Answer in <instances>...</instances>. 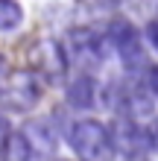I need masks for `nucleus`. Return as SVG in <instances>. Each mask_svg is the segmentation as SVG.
I'll list each match as a JSON object with an SVG mask.
<instances>
[{
    "instance_id": "f8f14e48",
    "label": "nucleus",
    "mask_w": 158,
    "mask_h": 161,
    "mask_svg": "<svg viewBox=\"0 0 158 161\" xmlns=\"http://www.w3.org/2000/svg\"><path fill=\"white\" fill-rule=\"evenodd\" d=\"M53 161H68V158H53Z\"/></svg>"
},
{
    "instance_id": "39448f33",
    "label": "nucleus",
    "mask_w": 158,
    "mask_h": 161,
    "mask_svg": "<svg viewBox=\"0 0 158 161\" xmlns=\"http://www.w3.org/2000/svg\"><path fill=\"white\" fill-rule=\"evenodd\" d=\"M24 135L30 138V144H32V149H35V155H53L56 144H59L56 132L50 129V120H32V123H26Z\"/></svg>"
},
{
    "instance_id": "9b49d317",
    "label": "nucleus",
    "mask_w": 158,
    "mask_h": 161,
    "mask_svg": "<svg viewBox=\"0 0 158 161\" xmlns=\"http://www.w3.org/2000/svg\"><path fill=\"white\" fill-rule=\"evenodd\" d=\"M12 135V129H9V120H6V114H0V144Z\"/></svg>"
},
{
    "instance_id": "f257e3e1",
    "label": "nucleus",
    "mask_w": 158,
    "mask_h": 161,
    "mask_svg": "<svg viewBox=\"0 0 158 161\" xmlns=\"http://www.w3.org/2000/svg\"><path fill=\"white\" fill-rule=\"evenodd\" d=\"M68 144L79 161H114L117 158V147H114V138H111L108 126L100 120H91V117L70 123Z\"/></svg>"
},
{
    "instance_id": "20e7f679",
    "label": "nucleus",
    "mask_w": 158,
    "mask_h": 161,
    "mask_svg": "<svg viewBox=\"0 0 158 161\" xmlns=\"http://www.w3.org/2000/svg\"><path fill=\"white\" fill-rule=\"evenodd\" d=\"M30 70L38 73L41 82H59L64 76V70H68V53L62 50L59 41L41 38L30 50Z\"/></svg>"
},
{
    "instance_id": "9d476101",
    "label": "nucleus",
    "mask_w": 158,
    "mask_h": 161,
    "mask_svg": "<svg viewBox=\"0 0 158 161\" xmlns=\"http://www.w3.org/2000/svg\"><path fill=\"white\" fill-rule=\"evenodd\" d=\"M144 35H146V41L152 44V50L158 53V21H150V24H146V30H144Z\"/></svg>"
},
{
    "instance_id": "6e6552de",
    "label": "nucleus",
    "mask_w": 158,
    "mask_h": 161,
    "mask_svg": "<svg viewBox=\"0 0 158 161\" xmlns=\"http://www.w3.org/2000/svg\"><path fill=\"white\" fill-rule=\"evenodd\" d=\"M24 24V9L18 0H0V32H15Z\"/></svg>"
},
{
    "instance_id": "1a4fd4ad",
    "label": "nucleus",
    "mask_w": 158,
    "mask_h": 161,
    "mask_svg": "<svg viewBox=\"0 0 158 161\" xmlns=\"http://www.w3.org/2000/svg\"><path fill=\"white\" fill-rule=\"evenodd\" d=\"M146 88H150L152 97H158V64H152V68L146 70Z\"/></svg>"
},
{
    "instance_id": "423d86ee",
    "label": "nucleus",
    "mask_w": 158,
    "mask_h": 161,
    "mask_svg": "<svg viewBox=\"0 0 158 161\" xmlns=\"http://www.w3.org/2000/svg\"><path fill=\"white\" fill-rule=\"evenodd\" d=\"M97 100V85L88 73L76 76L70 85H68V106L70 108H79V111H88Z\"/></svg>"
},
{
    "instance_id": "f03ea898",
    "label": "nucleus",
    "mask_w": 158,
    "mask_h": 161,
    "mask_svg": "<svg viewBox=\"0 0 158 161\" xmlns=\"http://www.w3.org/2000/svg\"><path fill=\"white\" fill-rule=\"evenodd\" d=\"M41 94H44V82L30 68L9 70L6 76H0V106L6 111L26 114L41 103Z\"/></svg>"
},
{
    "instance_id": "0eeeda50",
    "label": "nucleus",
    "mask_w": 158,
    "mask_h": 161,
    "mask_svg": "<svg viewBox=\"0 0 158 161\" xmlns=\"http://www.w3.org/2000/svg\"><path fill=\"white\" fill-rule=\"evenodd\" d=\"M35 149L24 132H12L3 144H0V161H32Z\"/></svg>"
},
{
    "instance_id": "7ed1b4c3",
    "label": "nucleus",
    "mask_w": 158,
    "mask_h": 161,
    "mask_svg": "<svg viewBox=\"0 0 158 161\" xmlns=\"http://www.w3.org/2000/svg\"><path fill=\"white\" fill-rule=\"evenodd\" d=\"M108 41H111V47H114V53H117V59H120V64H123L126 73H138L144 68V62H146L144 41H141V32H138L129 21H123V18L111 21Z\"/></svg>"
}]
</instances>
